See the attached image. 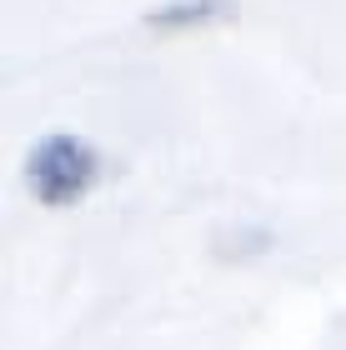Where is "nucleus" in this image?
<instances>
[{"mask_svg":"<svg viewBox=\"0 0 346 350\" xmlns=\"http://www.w3.org/2000/svg\"><path fill=\"white\" fill-rule=\"evenodd\" d=\"M101 175H106L101 150L81 135H45L25 155V185L45 211H66V205L86 200Z\"/></svg>","mask_w":346,"mask_h":350,"instance_id":"f257e3e1","label":"nucleus"},{"mask_svg":"<svg viewBox=\"0 0 346 350\" xmlns=\"http://www.w3.org/2000/svg\"><path fill=\"white\" fill-rule=\"evenodd\" d=\"M236 21V0H166L146 15L151 30L161 36H176V30H196V25H221Z\"/></svg>","mask_w":346,"mask_h":350,"instance_id":"f03ea898","label":"nucleus"}]
</instances>
